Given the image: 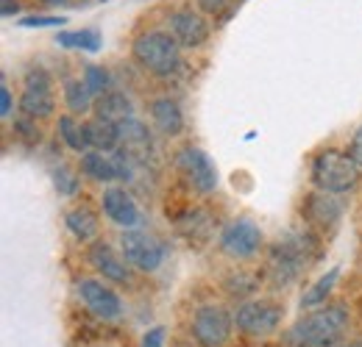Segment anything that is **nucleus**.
I'll list each match as a JSON object with an SVG mask.
<instances>
[{
  "instance_id": "obj_1",
  "label": "nucleus",
  "mask_w": 362,
  "mask_h": 347,
  "mask_svg": "<svg viewBox=\"0 0 362 347\" xmlns=\"http://www.w3.org/2000/svg\"><path fill=\"white\" fill-rule=\"evenodd\" d=\"M349 322H351V314L343 303H332V305H320L317 311L301 317L290 334H287V342L293 347H334L349 331Z\"/></svg>"
},
{
  "instance_id": "obj_2",
  "label": "nucleus",
  "mask_w": 362,
  "mask_h": 347,
  "mask_svg": "<svg viewBox=\"0 0 362 347\" xmlns=\"http://www.w3.org/2000/svg\"><path fill=\"white\" fill-rule=\"evenodd\" d=\"M313 245H315L313 228H307V231H290L287 236H281V239L273 242L271 250H268V272H271V281L276 286L293 284L307 269V264L315 256Z\"/></svg>"
},
{
  "instance_id": "obj_3",
  "label": "nucleus",
  "mask_w": 362,
  "mask_h": 347,
  "mask_svg": "<svg viewBox=\"0 0 362 347\" xmlns=\"http://www.w3.org/2000/svg\"><path fill=\"white\" fill-rule=\"evenodd\" d=\"M134 61L156 78H170L181 67V44L170 31H145L132 42Z\"/></svg>"
},
{
  "instance_id": "obj_4",
  "label": "nucleus",
  "mask_w": 362,
  "mask_h": 347,
  "mask_svg": "<svg viewBox=\"0 0 362 347\" xmlns=\"http://www.w3.org/2000/svg\"><path fill=\"white\" fill-rule=\"evenodd\" d=\"M362 167L343 150H323L317 153L310 164V181L315 189L332 192V195H346L360 183Z\"/></svg>"
},
{
  "instance_id": "obj_5",
  "label": "nucleus",
  "mask_w": 362,
  "mask_h": 347,
  "mask_svg": "<svg viewBox=\"0 0 362 347\" xmlns=\"http://www.w3.org/2000/svg\"><path fill=\"white\" fill-rule=\"evenodd\" d=\"M120 253L139 272H156L165 261V245L145 228H129L120 233Z\"/></svg>"
},
{
  "instance_id": "obj_6",
  "label": "nucleus",
  "mask_w": 362,
  "mask_h": 347,
  "mask_svg": "<svg viewBox=\"0 0 362 347\" xmlns=\"http://www.w3.org/2000/svg\"><path fill=\"white\" fill-rule=\"evenodd\" d=\"M173 164H176V173L181 175V181L198 192V195H212L218 189V170L215 164L209 162V156L201 150V147H181L173 156Z\"/></svg>"
},
{
  "instance_id": "obj_7",
  "label": "nucleus",
  "mask_w": 362,
  "mask_h": 347,
  "mask_svg": "<svg viewBox=\"0 0 362 347\" xmlns=\"http://www.w3.org/2000/svg\"><path fill=\"white\" fill-rule=\"evenodd\" d=\"M262 245H265V236H262L259 225L248 217L231 219L226 228L221 231V239H218L221 253L234 261L254 259L262 250Z\"/></svg>"
},
{
  "instance_id": "obj_8",
  "label": "nucleus",
  "mask_w": 362,
  "mask_h": 347,
  "mask_svg": "<svg viewBox=\"0 0 362 347\" xmlns=\"http://www.w3.org/2000/svg\"><path fill=\"white\" fill-rule=\"evenodd\" d=\"M56 111V95H53V78L42 67H34L23 78V95H20V114L31 120H47Z\"/></svg>"
},
{
  "instance_id": "obj_9",
  "label": "nucleus",
  "mask_w": 362,
  "mask_h": 347,
  "mask_svg": "<svg viewBox=\"0 0 362 347\" xmlns=\"http://www.w3.org/2000/svg\"><path fill=\"white\" fill-rule=\"evenodd\" d=\"M231 328H234V314H228V308L223 305L209 303L192 314L189 334L201 347H223L231 336Z\"/></svg>"
},
{
  "instance_id": "obj_10",
  "label": "nucleus",
  "mask_w": 362,
  "mask_h": 347,
  "mask_svg": "<svg viewBox=\"0 0 362 347\" xmlns=\"http://www.w3.org/2000/svg\"><path fill=\"white\" fill-rule=\"evenodd\" d=\"M234 325L245 336H268L281 325V305L273 300H245L234 311Z\"/></svg>"
},
{
  "instance_id": "obj_11",
  "label": "nucleus",
  "mask_w": 362,
  "mask_h": 347,
  "mask_svg": "<svg viewBox=\"0 0 362 347\" xmlns=\"http://www.w3.org/2000/svg\"><path fill=\"white\" fill-rule=\"evenodd\" d=\"M76 292H78L81 303L87 305V311H90L92 317H98V319H103V322H112V319H117V317L123 314V300H120V295H117L109 284H103V281H98V278H81V281L76 284Z\"/></svg>"
},
{
  "instance_id": "obj_12",
  "label": "nucleus",
  "mask_w": 362,
  "mask_h": 347,
  "mask_svg": "<svg viewBox=\"0 0 362 347\" xmlns=\"http://www.w3.org/2000/svg\"><path fill=\"white\" fill-rule=\"evenodd\" d=\"M343 212H346V206H343L340 195H332V192H323V189L310 192L301 203V217L307 222V228L323 231V233L337 228V222L343 219Z\"/></svg>"
},
{
  "instance_id": "obj_13",
  "label": "nucleus",
  "mask_w": 362,
  "mask_h": 347,
  "mask_svg": "<svg viewBox=\"0 0 362 347\" xmlns=\"http://www.w3.org/2000/svg\"><path fill=\"white\" fill-rule=\"evenodd\" d=\"M100 209H103V214H106V219L112 225H117L123 231L142 225V212H139L136 200L132 197V192L126 186H109V189H103Z\"/></svg>"
},
{
  "instance_id": "obj_14",
  "label": "nucleus",
  "mask_w": 362,
  "mask_h": 347,
  "mask_svg": "<svg viewBox=\"0 0 362 347\" xmlns=\"http://www.w3.org/2000/svg\"><path fill=\"white\" fill-rule=\"evenodd\" d=\"M168 23H170V34L187 50H198V47H204L206 39H209V23L201 17V11L176 8V11H170Z\"/></svg>"
},
{
  "instance_id": "obj_15",
  "label": "nucleus",
  "mask_w": 362,
  "mask_h": 347,
  "mask_svg": "<svg viewBox=\"0 0 362 347\" xmlns=\"http://www.w3.org/2000/svg\"><path fill=\"white\" fill-rule=\"evenodd\" d=\"M90 264L103 275V281L112 284H132V264L126 261V256H117L103 239L90 245Z\"/></svg>"
},
{
  "instance_id": "obj_16",
  "label": "nucleus",
  "mask_w": 362,
  "mask_h": 347,
  "mask_svg": "<svg viewBox=\"0 0 362 347\" xmlns=\"http://www.w3.org/2000/svg\"><path fill=\"white\" fill-rule=\"evenodd\" d=\"M117 128H120V147H117V150L129 153V156L136 159V162L151 164V156H153L156 147H153V136H151L148 126L132 117V120L120 123Z\"/></svg>"
},
{
  "instance_id": "obj_17",
  "label": "nucleus",
  "mask_w": 362,
  "mask_h": 347,
  "mask_svg": "<svg viewBox=\"0 0 362 347\" xmlns=\"http://www.w3.org/2000/svg\"><path fill=\"white\" fill-rule=\"evenodd\" d=\"M151 120H153V128L168 139L179 136L184 130V111H181L179 100H173L168 95L151 100Z\"/></svg>"
},
{
  "instance_id": "obj_18",
  "label": "nucleus",
  "mask_w": 362,
  "mask_h": 347,
  "mask_svg": "<svg viewBox=\"0 0 362 347\" xmlns=\"http://www.w3.org/2000/svg\"><path fill=\"white\" fill-rule=\"evenodd\" d=\"M81 173L98 183H112L120 181V164L117 153H103V150H87L81 153Z\"/></svg>"
},
{
  "instance_id": "obj_19",
  "label": "nucleus",
  "mask_w": 362,
  "mask_h": 347,
  "mask_svg": "<svg viewBox=\"0 0 362 347\" xmlns=\"http://www.w3.org/2000/svg\"><path fill=\"white\" fill-rule=\"evenodd\" d=\"M95 117H103V120L120 126V123H126V120L134 117V103H132V97L126 92L109 89L100 97H95Z\"/></svg>"
},
{
  "instance_id": "obj_20",
  "label": "nucleus",
  "mask_w": 362,
  "mask_h": 347,
  "mask_svg": "<svg viewBox=\"0 0 362 347\" xmlns=\"http://www.w3.org/2000/svg\"><path fill=\"white\" fill-rule=\"evenodd\" d=\"M64 225H67V231L73 233L76 242H95L98 228H100L98 214L92 212L90 206H84V203L76 206V209H70V212L64 214Z\"/></svg>"
},
{
  "instance_id": "obj_21",
  "label": "nucleus",
  "mask_w": 362,
  "mask_h": 347,
  "mask_svg": "<svg viewBox=\"0 0 362 347\" xmlns=\"http://www.w3.org/2000/svg\"><path fill=\"white\" fill-rule=\"evenodd\" d=\"M87 139H90V150L115 153L120 147V128H117V123H109L103 117H92L87 123Z\"/></svg>"
},
{
  "instance_id": "obj_22",
  "label": "nucleus",
  "mask_w": 362,
  "mask_h": 347,
  "mask_svg": "<svg viewBox=\"0 0 362 347\" xmlns=\"http://www.w3.org/2000/svg\"><path fill=\"white\" fill-rule=\"evenodd\" d=\"M179 231L189 239V242H206L212 236V217L201 209H187L179 219H176Z\"/></svg>"
},
{
  "instance_id": "obj_23",
  "label": "nucleus",
  "mask_w": 362,
  "mask_h": 347,
  "mask_svg": "<svg viewBox=\"0 0 362 347\" xmlns=\"http://www.w3.org/2000/svg\"><path fill=\"white\" fill-rule=\"evenodd\" d=\"M59 139L73 150V153H87L90 150V139H87V123H78L76 114H64L59 117Z\"/></svg>"
},
{
  "instance_id": "obj_24",
  "label": "nucleus",
  "mask_w": 362,
  "mask_h": 347,
  "mask_svg": "<svg viewBox=\"0 0 362 347\" xmlns=\"http://www.w3.org/2000/svg\"><path fill=\"white\" fill-rule=\"evenodd\" d=\"M62 95H64V106L70 114H84V111L95 109V95L84 84V78H67Z\"/></svg>"
},
{
  "instance_id": "obj_25",
  "label": "nucleus",
  "mask_w": 362,
  "mask_h": 347,
  "mask_svg": "<svg viewBox=\"0 0 362 347\" xmlns=\"http://www.w3.org/2000/svg\"><path fill=\"white\" fill-rule=\"evenodd\" d=\"M56 44H62V47H70V50H87V53H95V50H100V31H95V28H81V31H62L59 37H56Z\"/></svg>"
},
{
  "instance_id": "obj_26",
  "label": "nucleus",
  "mask_w": 362,
  "mask_h": 347,
  "mask_svg": "<svg viewBox=\"0 0 362 347\" xmlns=\"http://www.w3.org/2000/svg\"><path fill=\"white\" fill-rule=\"evenodd\" d=\"M337 278H340V269L334 267V269H329L320 281H315V284L310 286V292H304V298H301V308H315V305L326 303V298L332 295V289H334Z\"/></svg>"
},
{
  "instance_id": "obj_27",
  "label": "nucleus",
  "mask_w": 362,
  "mask_h": 347,
  "mask_svg": "<svg viewBox=\"0 0 362 347\" xmlns=\"http://www.w3.org/2000/svg\"><path fill=\"white\" fill-rule=\"evenodd\" d=\"M223 289H226L231 298L243 300V298H248V295H254V292L259 289V281H257V275H251V272H243V269H237V272H231V275L226 278Z\"/></svg>"
},
{
  "instance_id": "obj_28",
  "label": "nucleus",
  "mask_w": 362,
  "mask_h": 347,
  "mask_svg": "<svg viewBox=\"0 0 362 347\" xmlns=\"http://www.w3.org/2000/svg\"><path fill=\"white\" fill-rule=\"evenodd\" d=\"M81 78H84V84L90 87V92L95 97H100L103 92L112 89V73H109L106 67H100V64H87Z\"/></svg>"
},
{
  "instance_id": "obj_29",
  "label": "nucleus",
  "mask_w": 362,
  "mask_h": 347,
  "mask_svg": "<svg viewBox=\"0 0 362 347\" xmlns=\"http://www.w3.org/2000/svg\"><path fill=\"white\" fill-rule=\"evenodd\" d=\"M50 175H53V186H56L59 195H64V197H76V195H78V186H81V183H78V175L73 173L67 164L53 167Z\"/></svg>"
},
{
  "instance_id": "obj_30",
  "label": "nucleus",
  "mask_w": 362,
  "mask_h": 347,
  "mask_svg": "<svg viewBox=\"0 0 362 347\" xmlns=\"http://www.w3.org/2000/svg\"><path fill=\"white\" fill-rule=\"evenodd\" d=\"M62 23H67V20L64 17H50V14H31V17H23L20 25H25V28H50V25H62Z\"/></svg>"
},
{
  "instance_id": "obj_31",
  "label": "nucleus",
  "mask_w": 362,
  "mask_h": 347,
  "mask_svg": "<svg viewBox=\"0 0 362 347\" xmlns=\"http://www.w3.org/2000/svg\"><path fill=\"white\" fill-rule=\"evenodd\" d=\"M37 120H31V117H20L17 123H14V130L23 136V139H28V142H34V139H40V130H37V126H34Z\"/></svg>"
},
{
  "instance_id": "obj_32",
  "label": "nucleus",
  "mask_w": 362,
  "mask_h": 347,
  "mask_svg": "<svg viewBox=\"0 0 362 347\" xmlns=\"http://www.w3.org/2000/svg\"><path fill=\"white\" fill-rule=\"evenodd\" d=\"M139 347H165V328H162V325L148 328V331L142 334V342H139Z\"/></svg>"
},
{
  "instance_id": "obj_33",
  "label": "nucleus",
  "mask_w": 362,
  "mask_h": 347,
  "mask_svg": "<svg viewBox=\"0 0 362 347\" xmlns=\"http://www.w3.org/2000/svg\"><path fill=\"white\" fill-rule=\"evenodd\" d=\"M11 111H14L11 89H8V84H6V78H3V84H0V117H3V120H8V117H11Z\"/></svg>"
},
{
  "instance_id": "obj_34",
  "label": "nucleus",
  "mask_w": 362,
  "mask_h": 347,
  "mask_svg": "<svg viewBox=\"0 0 362 347\" xmlns=\"http://www.w3.org/2000/svg\"><path fill=\"white\" fill-rule=\"evenodd\" d=\"M195 3H198V11H204L209 17H218V14H223V8L231 0H195Z\"/></svg>"
},
{
  "instance_id": "obj_35",
  "label": "nucleus",
  "mask_w": 362,
  "mask_h": 347,
  "mask_svg": "<svg viewBox=\"0 0 362 347\" xmlns=\"http://www.w3.org/2000/svg\"><path fill=\"white\" fill-rule=\"evenodd\" d=\"M349 156L357 162L362 167V126L354 130V136H351V145H349Z\"/></svg>"
},
{
  "instance_id": "obj_36",
  "label": "nucleus",
  "mask_w": 362,
  "mask_h": 347,
  "mask_svg": "<svg viewBox=\"0 0 362 347\" xmlns=\"http://www.w3.org/2000/svg\"><path fill=\"white\" fill-rule=\"evenodd\" d=\"M0 14L3 17H17L20 14V0H0Z\"/></svg>"
},
{
  "instance_id": "obj_37",
  "label": "nucleus",
  "mask_w": 362,
  "mask_h": 347,
  "mask_svg": "<svg viewBox=\"0 0 362 347\" xmlns=\"http://www.w3.org/2000/svg\"><path fill=\"white\" fill-rule=\"evenodd\" d=\"M343 347H362V342H351V345H343Z\"/></svg>"
}]
</instances>
